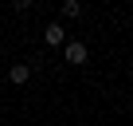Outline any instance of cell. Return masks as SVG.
<instances>
[{
    "mask_svg": "<svg viewBox=\"0 0 133 126\" xmlns=\"http://www.w3.org/2000/svg\"><path fill=\"white\" fill-rule=\"evenodd\" d=\"M63 59L71 63V67H82V63L90 59V51H86L82 39H66V43H63Z\"/></svg>",
    "mask_w": 133,
    "mask_h": 126,
    "instance_id": "6da1fadb",
    "label": "cell"
},
{
    "mask_svg": "<svg viewBox=\"0 0 133 126\" xmlns=\"http://www.w3.org/2000/svg\"><path fill=\"white\" fill-rule=\"evenodd\" d=\"M66 39H71V36H66V28H63V24H55V20H51V24L43 28V43H47V47H63Z\"/></svg>",
    "mask_w": 133,
    "mask_h": 126,
    "instance_id": "7a4b0ae2",
    "label": "cell"
},
{
    "mask_svg": "<svg viewBox=\"0 0 133 126\" xmlns=\"http://www.w3.org/2000/svg\"><path fill=\"white\" fill-rule=\"evenodd\" d=\"M8 79H12L16 87H24V83L31 79V67H28V63H12V67H8Z\"/></svg>",
    "mask_w": 133,
    "mask_h": 126,
    "instance_id": "3957f363",
    "label": "cell"
},
{
    "mask_svg": "<svg viewBox=\"0 0 133 126\" xmlns=\"http://www.w3.org/2000/svg\"><path fill=\"white\" fill-rule=\"evenodd\" d=\"M59 12H63V20H78V16H82V4H78V0H63Z\"/></svg>",
    "mask_w": 133,
    "mask_h": 126,
    "instance_id": "277c9868",
    "label": "cell"
},
{
    "mask_svg": "<svg viewBox=\"0 0 133 126\" xmlns=\"http://www.w3.org/2000/svg\"><path fill=\"white\" fill-rule=\"evenodd\" d=\"M28 8H31V0H12V12H16V16H20V12H28Z\"/></svg>",
    "mask_w": 133,
    "mask_h": 126,
    "instance_id": "5b68a950",
    "label": "cell"
}]
</instances>
